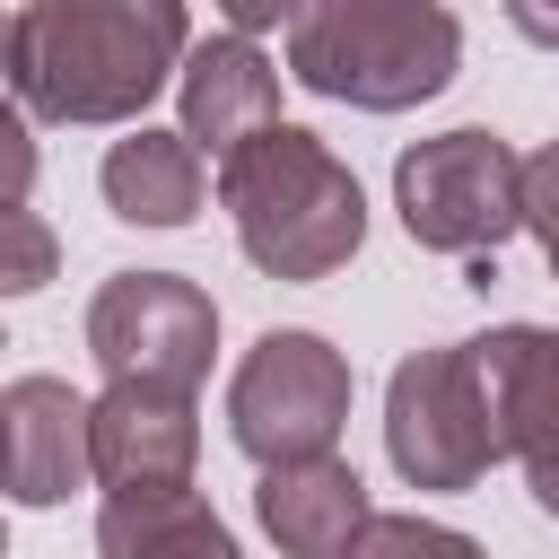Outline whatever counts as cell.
<instances>
[{
    "instance_id": "8",
    "label": "cell",
    "mask_w": 559,
    "mask_h": 559,
    "mask_svg": "<svg viewBox=\"0 0 559 559\" xmlns=\"http://www.w3.org/2000/svg\"><path fill=\"white\" fill-rule=\"evenodd\" d=\"M472 349H480V384H489V411H498V445L524 463L533 507L559 515V332L498 323Z\"/></svg>"
},
{
    "instance_id": "12",
    "label": "cell",
    "mask_w": 559,
    "mask_h": 559,
    "mask_svg": "<svg viewBox=\"0 0 559 559\" xmlns=\"http://www.w3.org/2000/svg\"><path fill=\"white\" fill-rule=\"evenodd\" d=\"M253 515H262V533H271L288 559H349L358 533L376 524L367 480H358L341 454H314V463H280V472H262Z\"/></svg>"
},
{
    "instance_id": "5",
    "label": "cell",
    "mask_w": 559,
    "mask_h": 559,
    "mask_svg": "<svg viewBox=\"0 0 559 559\" xmlns=\"http://www.w3.org/2000/svg\"><path fill=\"white\" fill-rule=\"evenodd\" d=\"M384 454L411 489H472L489 480L498 445V411L480 384V349L472 341H437L411 349L384 384Z\"/></svg>"
},
{
    "instance_id": "1",
    "label": "cell",
    "mask_w": 559,
    "mask_h": 559,
    "mask_svg": "<svg viewBox=\"0 0 559 559\" xmlns=\"http://www.w3.org/2000/svg\"><path fill=\"white\" fill-rule=\"evenodd\" d=\"M183 61V0H26L9 17V96L35 122H140Z\"/></svg>"
},
{
    "instance_id": "7",
    "label": "cell",
    "mask_w": 559,
    "mask_h": 559,
    "mask_svg": "<svg viewBox=\"0 0 559 559\" xmlns=\"http://www.w3.org/2000/svg\"><path fill=\"white\" fill-rule=\"evenodd\" d=\"M210 349H218V306L183 271H114L87 297V358L105 367V384L192 393L210 376Z\"/></svg>"
},
{
    "instance_id": "11",
    "label": "cell",
    "mask_w": 559,
    "mask_h": 559,
    "mask_svg": "<svg viewBox=\"0 0 559 559\" xmlns=\"http://www.w3.org/2000/svg\"><path fill=\"white\" fill-rule=\"evenodd\" d=\"M175 96H183V140L210 148L218 166H227L245 140L280 131V70L253 52V35H210V44H192Z\"/></svg>"
},
{
    "instance_id": "10",
    "label": "cell",
    "mask_w": 559,
    "mask_h": 559,
    "mask_svg": "<svg viewBox=\"0 0 559 559\" xmlns=\"http://www.w3.org/2000/svg\"><path fill=\"white\" fill-rule=\"evenodd\" d=\"M192 463H201L192 393H157V384H105L96 393V480H105V498L192 489Z\"/></svg>"
},
{
    "instance_id": "19",
    "label": "cell",
    "mask_w": 559,
    "mask_h": 559,
    "mask_svg": "<svg viewBox=\"0 0 559 559\" xmlns=\"http://www.w3.org/2000/svg\"><path fill=\"white\" fill-rule=\"evenodd\" d=\"M507 26L542 52H559V0H507Z\"/></svg>"
},
{
    "instance_id": "6",
    "label": "cell",
    "mask_w": 559,
    "mask_h": 559,
    "mask_svg": "<svg viewBox=\"0 0 559 559\" xmlns=\"http://www.w3.org/2000/svg\"><path fill=\"white\" fill-rule=\"evenodd\" d=\"M341 428H349V358L323 332H262L227 384V437L262 472H280L332 454Z\"/></svg>"
},
{
    "instance_id": "13",
    "label": "cell",
    "mask_w": 559,
    "mask_h": 559,
    "mask_svg": "<svg viewBox=\"0 0 559 559\" xmlns=\"http://www.w3.org/2000/svg\"><path fill=\"white\" fill-rule=\"evenodd\" d=\"M96 183H105V210H114V218H131V227H183V218L201 210V148H192L183 131L131 122V131L105 148Z\"/></svg>"
},
{
    "instance_id": "18",
    "label": "cell",
    "mask_w": 559,
    "mask_h": 559,
    "mask_svg": "<svg viewBox=\"0 0 559 559\" xmlns=\"http://www.w3.org/2000/svg\"><path fill=\"white\" fill-rule=\"evenodd\" d=\"M218 17H227L236 35H262V26H297L306 0H218Z\"/></svg>"
},
{
    "instance_id": "17",
    "label": "cell",
    "mask_w": 559,
    "mask_h": 559,
    "mask_svg": "<svg viewBox=\"0 0 559 559\" xmlns=\"http://www.w3.org/2000/svg\"><path fill=\"white\" fill-rule=\"evenodd\" d=\"M44 280H52V227H44L35 210H9V262H0V288L26 297V288H44Z\"/></svg>"
},
{
    "instance_id": "3",
    "label": "cell",
    "mask_w": 559,
    "mask_h": 559,
    "mask_svg": "<svg viewBox=\"0 0 559 559\" xmlns=\"http://www.w3.org/2000/svg\"><path fill=\"white\" fill-rule=\"evenodd\" d=\"M454 70L463 26L445 0H306L288 26V79L358 114H411L445 96Z\"/></svg>"
},
{
    "instance_id": "4",
    "label": "cell",
    "mask_w": 559,
    "mask_h": 559,
    "mask_svg": "<svg viewBox=\"0 0 559 559\" xmlns=\"http://www.w3.org/2000/svg\"><path fill=\"white\" fill-rule=\"evenodd\" d=\"M393 210H402L411 245L489 262L524 227V157L498 131H480V122L437 131V140L393 157Z\"/></svg>"
},
{
    "instance_id": "16",
    "label": "cell",
    "mask_w": 559,
    "mask_h": 559,
    "mask_svg": "<svg viewBox=\"0 0 559 559\" xmlns=\"http://www.w3.org/2000/svg\"><path fill=\"white\" fill-rule=\"evenodd\" d=\"M524 227H533V245H542V262L559 280V140L524 157Z\"/></svg>"
},
{
    "instance_id": "15",
    "label": "cell",
    "mask_w": 559,
    "mask_h": 559,
    "mask_svg": "<svg viewBox=\"0 0 559 559\" xmlns=\"http://www.w3.org/2000/svg\"><path fill=\"white\" fill-rule=\"evenodd\" d=\"M349 559H489V550H480L472 533L437 524V515H376Z\"/></svg>"
},
{
    "instance_id": "2",
    "label": "cell",
    "mask_w": 559,
    "mask_h": 559,
    "mask_svg": "<svg viewBox=\"0 0 559 559\" xmlns=\"http://www.w3.org/2000/svg\"><path fill=\"white\" fill-rule=\"evenodd\" d=\"M218 210L245 245V262L262 280H332L358 245H367V192L358 175L297 122L245 140L227 166H218Z\"/></svg>"
},
{
    "instance_id": "14",
    "label": "cell",
    "mask_w": 559,
    "mask_h": 559,
    "mask_svg": "<svg viewBox=\"0 0 559 559\" xmlns=\"http://www.w3.org/2000/svg\"><path fill=\"white\" fill-rule=\"evenodd\" d=\"M96 559H245V550L201 489H157L96 507Z\"/></svg>"
},
{
    "instance_id": "9",
    "label": "cell",
    "mask_w": 559,
    "mask_h": 559,
    "mask_svg": "<svg viewBox=\"0 0 559 559\" xmlns=\"http://www.w3.org/2000/svg\"><path fill=\"white\" fill-rule=\"evenodd\" d=\"M0 463H9L17 507H61L79 480H96V402L70 376H9Z\"/></svg>"
}]
</instances>
